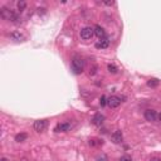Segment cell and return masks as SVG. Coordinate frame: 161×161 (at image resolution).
<instances>
[{
    "label": "cell",
    "instance_id": "obj_10",
    "mask_svg": "<svg viewBox=\"0 0 161 161\" xmlns=\"http://www.w3.org/2000/svg\"><path fill=\"white\" fill-rule=\"evenodd\" d=\"M11 9H8V8H5V7H3L2 9H0V16H2L3 19H5V20H9L10 22V16H11Z\"/></svg>",
    "mask_w": 161,
    "mask_h": 161
},
{
    "label": "cell",
    "instance_id": "obj_23",
    "mask_svg": "<svg viewBox=\"0 0 161 161\" xmlns=\"http://www.w3.org/2000/svg\"><path fill=\"white\" fill-rule=\"evenodd\" d=\"M157 118H159V121H161V113H160V115H157Z\"/></svg>",
    "mask_w": 161,
    "mask_h": 161
},
{
    "label": "cell",
    "instance_id": "obj_7",
    "mask_svg": "<svg viewBox=\"0 0 161 161\" xmlns=\"http://www.w3.org/2000/svg\"><path fill=\"white\" fill-rule=\"evenodd\" d=\"M72 128V125L69 122H63V124H58L57 127L54 128L55 132H67Z\"/></svg>",
    "mask_w": 161,
    "mask_h": 161
},
{
    "label": "cell",
    "instance_id": "obj_24",
    "mask_svg": "<svg viewBox=\"0 0 161 161\" xmlns=\"http://www.w3.org/2000/svg\"><path fill=\"white\" fill-rule=\"evenodd\" d=\"M22 161H28V160H22Z\"/></svg>",
    "mask_w": 161,
    "mask_h": 161
},
{
    "label": "cell",
    "instance_id": "obj_12",
    "mask_svg": "<svg viewBox=\"0 0 161 161\" xmlns=\"http://www.w3.org/2000/svg\"><path fill=\"white\" fill-rule=\"evenodd\" d=\"M27 138H28V135L24 133V132L18 133V135L15 136V141H16V142H23V141H25Z\"/></svg>",
    "mask_w": 161,
    "mask_h": 161
},
{
    "label": "cell",
    "instance_id": "obj_11",
    "mask_svg": "<svg viewBox=\"0 0 161 161\" xmlns=\"http://www.w3.org/2000/svg\"><path fill=\"white\" fill-rule=\"evenodd\" d=\"M93 29H94V34H96L99 39H103V38L107 37V35H106V30H105L102 27H101V25H96Z\"/></svg>",
    "mask_w": 161,
    "mask_h": 161
},
{
    "label": "cell",
    "instance_id": "obj_2",
    "mask_svg": "<svg viewBox=\"0 0 161 161\" xmlns=\"http://www.w3.org/2000/svg\"><path fill=\"white\" fill-rule=\"evenodd\" d=\"M93 35H94V29L91 28V27H85L82 30H80V38L85 39V40L91 39Z\"/></svg>",
    "mask_w": 161,
    "mask_h": 161
},
{
    "label": "cell",
    "instance_id": "obj_19",
    "mask_svg": "<svg viewBox=\"0 0 161 161\" xmlns=\"http://www.w3.org/2000/svg\"><path fill=\"white\" fill-rule=\"evenodd\" d=\"M120 161H132V160H131V157H130V156L125 155V156H122V157L120 159Z\"/></svg>",
    "mask_w": 161,
    "mask_h": 161
},
{
    "label": "cell",
    "instance_id": "obj_20",
    "mask_svg": "<svg viewBox=\"0 0 161 161\" xmlns=\"http://www.w3.org/2000/svg\"><path fill=\"white\" fill-rule=\"evenodd\" d=\"M150 161H161V159H159V157H152V159H150Z\"/></svg>",
    "mask_w": 161,
    "mask_h": 161
},
{
    "label": "cell",
    "instance_id": "obj_17",
    "mask_svg": "<svg viewBox=\"0 0 161 161\" xmlns=\"http://www.w3.org/2000/svg\"><path fill=\"white\" fill-rule=\"evenodd\" d=\"M107 68H108V72H110V73H113V74H115V73H117V71H118V69H117V67H116L115 64H108V67H107Z\"/></svg>",
    "mask_w": 161,
    "mask_h": 161
},
{
    "label": "cell",
    "instance_id": "obj_13",
    "mask_svg": "<svg viewBox=\"0 0 161 161\" xmlns=\"http://www.w3.org/2000/svg\"><path fill=\"white\" fill-rule=\"evenodd\" d=\"M11 38L14 40H16V42H20L24 37H23V34H20V32H14V33H11Z\"/></svg>",
    "mask_w": 161,
    "mask_h": 161
},
{
    "label": "cell",
    "instance_id": "obj_3",
    "mask_svg": "<svg viewBox=\"0 0 161 161\" xmlns=\"http://www.w3.org/2000/svg\"><path fill=\"white\" fill-rule=\"evenodd\" d=\"M144 116H145V120L149 121V122H154V121L157 120V112L155 110H146Z\"/></svg>",
    "mask_w": 161,
    "mask_h": 161
},
{
    "label": "cell",
    "instance_id": "obj_21",
    "mask_svg": "<svg viewBox=\"0 0 161 161\" xmlns=\"http://www.w3.org/2000/svg\"><path fill=\"white\" fill-rule=\"evenodd\" d=\"M103 4H106V5H112V4H115L113 2H105Z\"/></svg>",
    "mask_w": 161,
    "mask_h": 161
},
{
    "label": "cell",
    "instance_id": "obj_9",
    "mask_svg": "<svg viewBox=\"0 0 161 161\" xmlns=\"http://www.w3.org/2000/svg\"><path fill=\"white\" fill-rule=\"evenodd\" d=\"M122 138H124V136H122V132H121L120 130L115 131L111 135V140H112L113 144H121V142H122Z\"/></svg>",
    "mask_w": 161,
    "mask_h": 161
},
{
    "label": "cell",
    "instance_id": "obj_22",
    "mask_svg": "<svg viewBox=\"0 0 161 161\" xmlns=\"http://www.w3.org/2000/svg\"><path fill=\"white\" fill-rule=\"evenodd\" d=\"M0 161H9L7 157H2V160H0Z\"/></svg>",
    "mask_w": 161,
    "mask_h": 161
},
{
    "label": "cell",
    "instance_id": "obj_5",
    "mask_svg": "<svg viewBox=\"0 0 161 161\" xmlns=\"http://www.w3.org/2000/svg\"><path fill=\"white\" fill-rule=\"evenodd\" d=\"M46 127H47V121L46 120H38V121H35V122H34V130L37 132L44 131Z\"/></svg>",
    "mask_w": 161,
    "mask_h": 161
},
{
    "label": "cell",
    "instance_id": "obj_1",
    "mask_svg": "<svg viewBox=\"0 0 161 161\" xmlns=\"http://www.w3.org/2000/svg\"><path fill=\"white\" fill-rule=\"evenodd\" d=\"M71 68H72V72L74 74H80L83 72V68H85V62L83 59L76 55L73 59H72V63H71Z\"/></svg>",
    "mask_w": 161,
    "mask_h": 161
},
{
    "label": "cell",
    "instance_id": "obj_18",
    "mask_svg": "<svg viewBox=\"0 0 161 161\" xmlns=\"http://www.w3.org/2000/svg\"><path fill=\"white\" fill-rule=\"evenodd\" d=\"M99 103H101V106H106V105H107V101H106V97H105V96L101 97V99H99Z\"/></svg>",
    "mask_w": 161,
    "mask_h": 161
},
{
    "label": "cell",
    "instance_id": "obj_16",
    "mask_svg": "<svg viewBox=\"0 0 161 161\" xmlns=\"http://www.w3.org/2000/svg\"><path fill=\"white\" fill-rule=\"evenodd\" d=\"M96 161H108V157H107V155H105V154H101V155L97 156Z\"/></svg>",
    "mask_w": 161,
    "mask_h": 161
},
{
    "label": "cell",
    "instance_id": "obj_4",
    "mask_svg": "<svg viewBox=\"0 0 161 161\" xmlns=\"http://www.w3.org/2000/svg\"><path fill=\"white\" fill-rule=\"evenodd\" d=\"M107 105L111 107V108H116L121 105V98L117 97V96H111L108 99H107Z\"/></svg>",
    "mask_w": 161,
    "mask_h": 161
},
{
    "label": "cell",
    "instance_id": "obj_8",
    "mask_svg": "<svg viewBox=\"0 0 161 161\" xmlns=\"http://www.w3.org/2000/svg\"><path fill=\"white\" fill-rule=\"evenodd\" d=\"M108 47H110V38L108 37H106L103 39H99L96 43V48H98V49H106Z\"/></svg>",
    "mask_w": 161,
    "mask_h": 161
},
{
    "label": "cell",
    "instance_id": "obj_6",
    "mask_svg": "<svg viewBox=\"0 0 161 161\" xmlns=\"http://www.w3.org/2000/svg\"><path fill=\"white\" fill-rule=\"evenodd\" d=\"M103 121H105V116L103 115H101V113H96L93 117H92V124L97 127L99 126H102L103 125Z\"/></svg>",
    "mask_w": 161,
    "mask_h": 161
},
{
    "label": "cell",
    "instance_id": "obj_15",
    "mask_svg": "<svg viewBox=\"0 0 161 161\" xmlns=\"http://www.w3.org/2000/svg\"><path fill=\"white\" fill-rule=\"evenodd\" d=\"M25 8H27V3L25 2H23V0H22V2H18V10L19 11H23Z\"/></svg>",
    "mask_w": 161,
    "mask_h": 161
},
{
    "label": "cell",
    "instance_id": "obj_14",
    "mask_svg": "<svg viewBox=\"0 0 161 161\" xmlns=\"http://www.w3.org/2000/svg\"><path fill=\"white\" fill-rule=\"evenodd\" d=\"M159 83H160V80H159V79H156V78H152V79H150L149 82H147V86L154 88V87H157V86H159Z\"/></svg>",
    "mask_w": 161,
    "mask_h": 161
}]
</instances>
